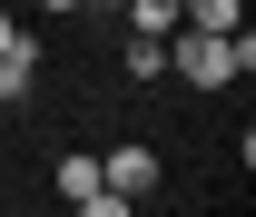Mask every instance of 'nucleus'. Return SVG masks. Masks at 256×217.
<instances>
[{
  "instance_id": "obj_1",
  "label": "nucleus",
  "mask_w": 256,
  "mask_h": 217,
  "mask_svg": "<svg viewBox=\"0 0 256 217\" xmlns=\"http://www.w3.org/2000/svg\"><path fill=\"white\" fill-rule=\"evenodd\" d=\"M168 69H178L188 89H226V79L256 69V40L246 30H188V40H168Z\"/></svg>"
},
{
  "instance_id": "obj_2",
  "label": "nucleus",
  "mask_w": 256,
  "mask_h": 217,
  "mask_svg": "<svg viewBox=\"0 0 256 217\" xmlns=\"http://www.w3.org/2000/svg\"><path fill=\"white\" fill-rule=\"evenodd\" d=\"M98 187H118L128 207H138V197L158 187V148H108V158H98Z\"/></svg>"
},
{
  "instance_id": "obj_3",
  "label": "nucleus",
  "mask_w": 256,
  "mask_h": 217,
  "mask_svg": "<svg viewBox=\"0 0 256 217\" xmlns=\"http://www.w3.org/2000/svg\"><path fill=\"white\" fill-rule=\"evenodd\" d=\"M30 79H40V40L10 30V40H0V99H30Z\"/></svg>"
},
{
  "instance_id": "obj_4",
  "label": "nucleus",
  "mask_w": 256,
  "mask_h": 217,
  "mask_svg": "<svg viewBox=\"0 0 256 217\" xmlns=\"http://www.w3.org/2000/svg\"><path fill=\"white\" fill-rule=\"evenodd\" d=\"M50 187H60L69 207H89V197H98V158H89V148H69V158H60V178H50Z\"/></svg>"
},
{
  "instance_id": "obj_5",
  "label": "nucleus",
  "mask_w": 256,
  "mask_h": 217,
  "mask_svg": "<svg viewBox=\"0 0 256 217\" xmlns=\"http://www.w3.org/2000/svg\"><path fill=\"white\" fill-rule=\"evenodd\" d=\"M178 20H197V30H246L236 0H178Z\"/></svg>"
},
{
  "instance_id": "obj_6",
  "label": "nucleus",
  "mask_w": 256,
  "mask_h": 217,
  "mask_svg": "<svg viewBox=\"0 0 256 217\" xmlns=\"http://www.w3.org/2000/svg\"><path fill=\"white\" fill-rule=\"evenodd\" d=\"M118 10H128V30H158V40L178 30V0H118Z\"/></svg>"
},
{
  "instance_id": "obj_7",
  "label": "nucleus",
  "mask_w": 256,
  "mask_h": 217,
  "mask_svg": "<svg viewBox=\"0 0 256 217\" xmlns=\"http://www.w3.org/2000/svg\"><path fill=\"white\" fill-rule=\"evenodd\" d=\"M128 69L158 79V69H168V40H158V30H128Z\"/></svg>"
},
{
  "instance_id": "obj_8",
  "label": "nucleus",
  "mask_w": 256,
  "mask_h": 217,
  "mask_svg": "<svg viewBox=\"0 0 256 217\" xmlns=\"http://www.w3.org/2000/svg\"><path fill=\"white\" fill-rule=\"evenodd\" d=\"M40 10H79V0H40Z\"/></svg>"
},
{
  "instance_id": "obj_9",
  "label": "nucleus",
  "mask_w": 256,
  "mask_h": 217,
  "mask_svg": "<svg viewBox=\"0 0 256 217\" xmlns=\"http://www.w3.org/2000/svg\"><path fill=\"white\" fill-rule=\"evenodd\" d=\"M0 40H10V10H0Z\"/></svg>"
},
{
  "instance_id": "obj_10",
  "label": "nucleus",
  "mask_w": 256,
  "mask_h": 217,
  "mask_svg": "<svg viewBox=\"0 0 256 217\" xmlns=\"http://www.w3.org/2000/svg\"><path fill=\"white\" fill-rule=\"evenodd\" d=\"M98 10H118V0H98Z\"/></svg>"
}]
</instances>
